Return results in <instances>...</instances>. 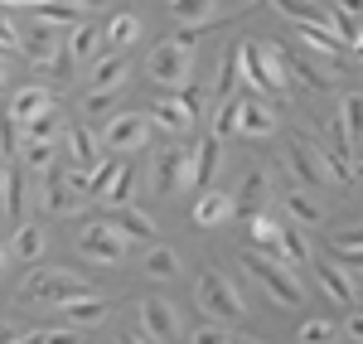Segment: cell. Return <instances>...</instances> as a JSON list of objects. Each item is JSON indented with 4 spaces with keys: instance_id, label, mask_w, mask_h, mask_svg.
I'll return each instance as SVG.
<instances>
[{
    "instance_id": "obj_52",
    "label": "cell",
    "mask_w": 363,
    "mask_h": 344,
    "mask_svg": "<svg viewBox=\"0 0 363 344\" xmlns=\"http://www.w3.org/2000/svg\"><path fill=\"white\" fill-rule=\"evenodd\" d=\"M10 344H44V330H29V335H20V340H10Z\"/></svg>"
},
{
    "instance_id": "obj_23",
    "label": "cell",
    "mask_w": 363,
    "mask_h": 344,
    "mask_svg": "<svg viewBox=\"0 0 363 344\" xmlns=\"http://www.w3.org/2000/svg\"><path fill=\"white\" fill-rule=\"evenodd\" d=\"M291 170L301 179V189H325V174H320V160H315V141L291 145Z\"/></svg>"
},
{
    "instance_id": "obj_46",
    "label": "cell",
    "mask_w": 363,
    "mask_h": 344,
    "mask_svg": "<svg viewBox=\"0 0 363 344\" xmlns=\"http://www.w3.org/2000/svg\"><path fill=\"white\" fill-rule=\"evenodd\" d=\"M165 44H174L179 54H194V49H199V29L179 25V29H174V39H165Z\"/></svg>"
},
{
    "instance_id": "obj_16",
    "label": "cell",
    "mask_w": 363,
    "mask_h": 344,
    "mask_svg": "<svg viewBox=\"0 0 363 344\" xmlns=\"http://www.w3.org/2000/svg\"><path fill=\"white\" fill-rule=\"evenodd\" d=\"M218 165H223V141H218V136H203V141L189 150V179H194L199 189H208L213 174H218Z\"/></svg>"
},
{
    "instance_id": "obj_22",
    "label": "cell",
    "mask_w": 363,
    "mask_h": 344,
    "mask_svg": "<svg viewBox=\"0 0 363 344\" xmlns=\"http://www.w3.org/2000/svg\"><path fill=\"white\" fill-rule=\"evenodd\" d=\"M63 39H68V63H92V58L102 54V29L83 25V20L68 29Z\"/></svg>"
},
{
    "instance_id": "obj_13",
    "label": "cell",
    "mask_w": 363,
    "mask_h": 344,
    "mask_svg": "<svg viewBox=\"0 0 363 344\" xmlns=\"http://www.w3.org/2000/svg\"><path fill=\"white\" fill-rule=\"evenodd\" d=\"M63 145H68L73 170L92 174L97 165H102V141H97V131H87V126H68V131H63Z\"/></svg>"
},
{
    "instance_id": "obj_33",
    "label": "cell",
    "mask_w": 363,
    "mask_h": 344,
    "mask_svg": "<svg viewBox=\"0 0 363 344\" xmlns=\"http://www.w3.org/2000/svg\"><path fill=\"white\" fill-rule=\"evenodd\" d=\"M330 248L339 253V267H344V272H359V257H363L359 228H335V233H330Z\"/></svg>"
},
{
    "instance_id": "obj_40",
    "label": "cell",
    "mask_w": 363,
    "mask_h": 344,
    "mask_svg": "<svg viewBox=\"0 0 363 344\" xmlns=\"http://www.w3.org/2000/svg\"><path fill=\"white\" fill-rule=\"evenodd\" d=\"M277 228H281V223H272L267 213H247V238L257 243V248H267V253H272V243H277Z\"/></svg>"
},
{
    "instance_id": "obj_31",
    "label": "cell",
    "mask_w": 363,
    "mask_h": 344,
    "mask_svg": "<svg viewBox=\"0 0 363 344\" xmlns=\"http://www.w3.org/2000/svg\"><path fill=\"white\" fill-rule=\"evenodd\" d=\"M116 228H121V238H126V243H150V238H155V218H150L145 209H136V204H126Z\"/></svg>"
},
{
    "instance_id": "obj_18",
    "label": "cell",
    "mask_w": 363,
    "mask_h": 344,
    "mask_svg": "<svg viewBox=\"0 0 363 344\" xmlns=\"http://www.w3.org/2000/svg\"><path fill=\"white\" fill-rule=\"evenodd\" d=\"M320 287L330 291L339 306H354L359 301V272H344L339 262H320Z\"/></svg>"
},
{
    "instance_id": "obj_10",
    "label": "cell",
    "mask_w": 363,
    "mask_h": 344,
    "mask_svg": "<svg viewBox=\"0 0 363 344\" xmlns=\"http://www.w3.org/2000/svg\"><path fill=\"white\" fill-rule=\"evenodd\" d=\"M136 311H140V330H145V340H150V344H174V340H179L184 325H179V311H174L169 301L145 296Z\"/></svg>"
},
{
    "instance_id": "obj_45",
    "label": "cell",
    "mask_w": 363,
    "mask_h": 344,
    "mask_svg": "<svg viewBox=\"0 0 363 344\" xmlns=\"http://www.w3.org/2000/svg\"><path fill=\"white\" fill-rule=\"evenodd\" d=\"M189 344H233V340H228V330H223V325L203 320V325H199L194 335H189Z\"/></svg>"
},
{
    "instance_id": "obj_3",
    "label": "cell",
    "mask_w": 363,
    "mask_h": 344,
    "mask_svg": "<svg viewBox=\"0 0 363 344\" xmlns=\"http://www.w3.org/2000/svg\"><path fill=\"white\" fill-rule=\"evenodd\" d=\"M242 267H247L252 277L262 282V291H267L277 306H301V301H306V282L296 277V267L272 262V257H262V253H247V257H242Z\"/></svg>"
},
{
    "instance_id": "obj_12",
    "label": "cell",
    "mask_w": 363,
    "mask_h": 344,
    "mask_svg": "<svg viewBox=\"0 0 363 344\" xmlns=\"http://www.w3.org/2000/svg\"><path fill=\"white\" fill-rule=\"evenodd\" d=\"M252 49H257L262 87L277 92V97H286V92H291V58H286V49H281V44H252Z\"/></svg>"
},
{
    "instance_id": "obj_55",
    "label": "cell",
    "mask_w": 363,
    "mask_h": 344,
    "mask_svg": "<svg viewBox=\"0 0 363 344\" xmlns=\"http://www.w3.org/2000/svg\"><path fill=\"white\" fill-rule=\"evenodd\" d=\"M121 344H150V340H145V335H126Z\"/></svg>"
},
{
    "instance_id": "obj_49",
    "label": "cell",
    "mask_w": 363,
    "mask_h": 344,
    "mask_svg": "<svg viewBox=\"0 0 363 344\" xmlns=\"http://www.w3.org/2000/svg\"><path fill=\"white\" fill-rule=\"evenodd\" d=\"M112 97H116V92H87V97H83V112H107V107H112Z\"/></svg>"
},
{
    "instance_id": "obj_58",
    "label": "cell",
    "mask_w": 363,
    "mask_h": 344,
    "mask_svg": "<svg viewBox=\"0 0 363 344\" xmlns=\"http://www.w3.org/2000/svg\"><path fill=\"white\" fill-rule=\"evenodd\" d=\"M233 344H262V340H233Z\"/></svg>"
},
{
    "instance_id": "obj_41",
    "label": "cell",
    "mask_w": 363,
    "mask_h": 344,
    "mask_svg": "<svg viewBox=\"0 0 363 344\" xmlns=\"http://www.w3.org/2000/svg\"><path fill=\"white\" fill-rule=\"evenodd\" d=\"M213 136L223 141V136H238V97H223L218 102V112H213Z\"/></svg>"
},
{
    "instance_id": "obj_54",
    "label": "cell",
    "mask_w": 363,
    "mask_h": 344,
    "mask_svg": "<svg viewBox=\"0 0 363 344\" xmlns=\"http://www.w3.org/2000/svg\"><path fill=\"white\" fill-rule=\"evenodd\" d=\"M15 340V330H10V325H0V344H10Z\"/></svg>"
},
{
    "instance_id": "obj_21",
    "label": "cell",
    "mask_w": 363,
    "mask_h": 344,
    "mask_svg": "<svg viewBox=\"0 0 363 344\" xmlns=\"http://www.w3.org/2000/svg\"><path fill=\"white\" fill-rule=\"evenodd\" d=\"M0 204L15 223H29L25 209H29V194H25V170L20 165H5V184H0Z\"/></svg>"
},
{
    "instance_id": "obj_8",
    "label": "cell",
    "mask_w": 363,
    "mask_h": 344,
    "mask_svg": "<svg viewBox=\"0 0 363 344\" xmlns=\"http://www.w3.org/2000/svg\"><path fill=\"white\" fill-rule=\"evenodd\" d=\"M150 184H155V194H179L184 184H189V150L184 145H165V150H155V160H150Z\"/></svg>"
},
{
    "instance_id": "obj_53",
    "label": "cell",
    "mask_w": 363,
    "mask_h": 344,
    "mask_svg": "<svg viewBox=\"0 0 363 344\" xmlns=\"http://www.w3.org/2000/svg\"><path fill=\"white\" fill-rule=\"evenodd\" d=\"M68 5H73V10H102L107 0H68Z\"/></svg>"
},
{
    "instance_id": "obj_56",
    "label": "cell",
    "mask_w": 363,
    "mask_h": 344,
    "mask_svg": "<svg viewBox=\"0 0 363 344\" xmlns=\"http://www.w3.org/2000/svg\"><path fill=\"white\" fill-rule=\"evenodd\" d=\"M10 54H15V49H5V44H0V63H5V58H10Z\"/></svg>"
},
{
    "instance_id": "obj_2",
    "label": "cell",
    "mask_w": 363,
    "mask_h": 344,
    "mask_svg": "<svg viewBox=\"0 0 363 344\" xmlns=\"http://www.w3.org/2000/svg\"><path fill=\"white\" fill-rule=\"evenodd\" d=\"M73 296H87V282L78 272H63V267H34L25 282H20V301H39V306H63Z\"/></svg>"
},
{
    "instance_id": "obj_1",
    "label": "cell",
    "mask_w": 363,
    "mask_h": 344,
    "mask_svg": "<svg viewBox=\"0 0 363 344\" xmlns=\"http://www.w3.org/2000/svg\"><path fill=\"white\" fill-rule=\"evenodd\" d=\"M194 301H199V311L213 320V325H233V320L247 316V301H242V291L233 287L223 272H203V277L194 282Z\"/></svg>"
},
{
    "instance_id": "obj_28",
    "label": "cell",
    "mask_w": 363,
    "mask_h": 344,
    "mask_svg": "<svg viewBox=\"0 0 363 344\" xmlns=\"http://www.w3.org/2000/svg\"><path fill=\"white\" fill-rule=\"evenodd\" d=\"M296 34L306 39V49H315V54H325L330 63H335V68H339V58L349 54V49H344V44H339V39H335V34H330L325 25H296Z\"/></svg>"
},
{
    "instance_id": "obj_50",
    "label": "cell",
    "mask_w": 363,
    "mask_h": 344,
    "mask_svg": "<svg viewBox=\"0 0 363 344\" xmlns=\"http://www.w3.org/2000/svg\"><path fill=\"white\" fill-rule=\"evenodd\" d=\"M44 344H78V330H44Z\"/></svg>"
},
{
    "instance_id": "obj_14",
    "label": "cell",
    "mask_w": 363,
    "mask_h": 344,
    "mask_svg": "<svg viewBox=\"0 0 363 344\" xmlns=\"http://www.w3.org/2000/svg\"><path fill=\"white\" fill-rule=\"evenodd\" d=\"M272 131H277V112H272L262 97H238V136L262 141V136H272Z\"/></svg>"
},
{
    "instance_id": "obj_29",
    "label": "cell",
    "mask_w": 363,
    "mask_h": 344,
    "mask_svg": "<svg viewBox=\"0 0 363 344\" xmlns=\"http://www.w3.org/2000/svg\"><path fill=\"white\" fill-rule=\"evenodd\" d=\"M78 194H73V189H63V184H58L54 174H44V189H39V209H44V213H78Z\"/></svg>"
},
{
    "instance_id": "obj_37",
    "label": "cell",
    "mask_w": 363,
    "mask_h": 344,
    "mask_svg": "<svg viewBox=\"0 0 363 344\" xmlns=\"http://www.w3.org/2000/svg\"><path fill=\"white\" fill-rule=\"evenodd\" d=\"M286 213L296 218V228H315V223H320V204L310 199L306 189H291V194H286Z\"/></svg>"
},
{
    "instance_id": "obj_42",
    "label": "cell",
    "mask_w": 363,
    "mask_h": 344,
    "mask_svg": "<svg viewBox=\"0 0 363 344\" xmlns=\"http://www.w3.org/2000/svg\"><path fill=\"white\" fill-rule=\"evenodd\" d=\"M335 340H339L335 320H306L301 325V344H335Z\"/></svg>"
},
{
    "instance_id": "obj_17",
    "label": "cell",
    "mask_w": 363,
    "mask_h": 344,
    "mask_svg": "<svg viewBox=\"0 0 363 344\" xmlns=\"http://www.w3.org/2000/svg\"><path fill=\"white\" fill-rule=\"evenodd\" d=\"M58 311L68 320V330H78V325H102V320L112 316V301H107V296H73V301H63Z\"/></svg>"
},
{
    "instance_id": "obj_36",
    "label": "cell",
    "mask_w": 363,
    "mask_h": 344,
    "mask_svg": "<svg viewBox=\"0 0 363 344\" xmlns=\"http://www.w3.org/2000/svg\"><path fill=\"white\" fill-rule=\"evenodd\" d=\"M140 272H145L150 282H169V277L179 272V253H174V248H150L145 262H140Z\"/></svg>"
},
{
    "instance_id": "obj_39",
    "label": "cell",
    "mask_w": 363,
    "mask_h": 344,
    "mask_svg": "<svg viewBox=\"0 0 363 344\" xmlns=\"http://www.w3.org/2000/svg\"><path fill=\"white\" fill-rule=\"evenodd\" d=\"M44 228H34V223H20V233H15V257L20 262H39L44 257Z\"/></svg>"
},
{
    "instance_id": "obj_48",
    "label": "cell",
    "mask_w": 363,
    "mask_h": 344,
    "mask_svg": "<svg viewBox=\"0 0 363 344\" xmlns=\"http://www.w3.org/2000/svg\"><path fill=\"white\" fill-rule=\"evenodd\" d=\"M0 44H5V49L20 44V29H15V20H10V10H0Z\"/></svg>"
},
{
    "instance_id": "obj_44",
    "label": "cell",
    "mask_w": 363,
    "mask_h": 344,
    "mask_svg": "<svg viewBox=\"0 0 363 344\" xmlns=\"http://www.w3.org/2000/svg\"><path fill=\"white\" fill-rule=\"evenodd\" d=\"M233 83H238V68H233V49H228L223 63H218V83H213V92H218V97H233Z\"/></svg>"
},
{
    "instance_id": "obj_59",
    "label": "cell",
    "mask_w": 363,
    "mask_h": 344,
    "mask_svg": "<svg viewBox=\"0 0 363 344\" xmlns=\"http://www.w3.org/2000/svg\"><path fill=\"white\" fill-rule=\"evenodd\" d=\"M0 184H5V165H0Z\"/></svg>"
},
{
    "instance_id": "obj_25",
    "label": "cell",
    "mask_w": 363,
    "mask_h": 344,
    "mask_svg": "<svg viewBox=\"0 0 363 344\" xmlns=\"http://www.w3.org/2000/svg\"><path fill=\"white\" fill-rule=\"evenodd\" d=\"M165 10H169V20H174V25L203 29L208 20H213V10H218V0H169Z\"/></svg>"
},
{
    "instance_id": "obj_20",
    "label": "cell",
    "mask_w": 363,
    "mask_h": 344,
    "mask_svg": "<svg viewBox=\"0 0 363 344\" xmlns=\"http://www.w3.org/2000/svg\"><path fill=\"white\" fill-rule=\"evenodd\" d=\"M272 262H286V267H306V262H310L306 228H277V243H272Z\"/></svg>"
},
{
    "instance_id": "obj_38",
    "label": "cell",
    "mask_w": 363,
    "mask_h": 344,
    "mask_svg": "<svg viewBox=\"0 0 363 344\" xmlns=\"http://www.w3.org/2000/svg\"><path fill=\"white\" fill-rule=\"evenodd\" d=\"M54 155H58V145H44V141L20 145V160H25V170H34V174H54Z\"/></svg>"
},
{
    "instance_id": "obj_6",
    "label": "cell",
    "mask_w": 363,
    "mask_h": 344,
    "mask_svg": "<svg viewBox=\"0 0 363 344\" xmlns=\"http://www.w3.org/2000/svg\"><path fill=\"white\" fill-rule=\"evenodd\" d=\"M78 253H83L87 262H102V267H112V262H121L126 253H131V243L121 238V228L116 223H83L78 228Z\"/></svg>"
},
{
    "instance_id": "obj_7",
    "label": "cell",
    "mask_w": 363,
    "mask_h": 344,
    "mask_svg": "<svg viewBox=\"0 0 363 344\" xmlns=\"http://www.w3.org/2000/svg\"><path fill=\"white\" fill-rule=\"evenodd\" d=\"M87 184H92V199L107 204V209H126L131 204V184H136V174H131V165L126 160H102L97 170L87 174Z\"/></svg>"
},
{
    "instance_id": "obj_30",
    "label": "cell",
    "mask_w": 363,
    "mask_h": 344,
    "mask_svg": "<svg viewBox=\"0 0 363 344\" xmlns=\"http://www.w3.org/2000/svg\"><path fill=\"white\" fill-rule=\"evenodd\" d=\"M107 34V44H112L116 54H126L131 44L140 39V15H131V10H121V15H112V25L102 29Z\"/></svg>"
},
{
    "instance_id": "obj_4",
    "label": "cell",
    "mask_w": 363,
    "mask_h": 344,
    "mask_svg": "<svg viewBox=\"0 0 363 344\" xmlns=\"http://www.w3.org/2000/svg\"><path fill=\"white\" fill-rule=\"evenodd\" d=\"M199 112H203V92H165V97H155L145 121L160 126L165 136H189L199 126Z\"/></svg>"
},
{
    "instance_id": "obj_11",
    "label": "cell",
    "mask_w": 363,
    "mask_h": 344,
    "mask_svg": "<svg viewBox=\"0 0 363 344\" xmlns=\"http://www.w3.org/2000/svg\"><path fill=\"white\" fill-rule=\"evenodd\" d=\"M20 49H25V58L34 68H68V58H63V34H58V29H44V25L25 29V34H20Z\"/></svg>"
},
{
    "instance_id": "obj_35",
    "label": "cell",
    "mask_w": 363,
    "mask_h": 344,
    "mask_svg": "<svg viewBox=\"0 0 363 344\" xmlns=\"http://www.w3.org/2000/svg\"><path fill=\"white\" fill-rule=\"evenodd\" d=\"M272 10H281L291 25H325V5L320 0H272Z\"/></svg>"
},
{
    "instance_id": "obj_32",
    "label": "cell",
    "mask_w": 363,
    "mask_h": 344,
    "mask_svg": "<svg viewBox=\"0 0 363 344\" xmlns=\"http://www.w3.org/2000/svg\"><path fill=\"white\" fill-rule=\"evenodd\" d=\"M315 160H320V174L325 179H335V184H354V160H344L335 145H315Z\"/></svg>"
},
{
    "instance_id": "obj_5",
    "label": "cell",
    "mask_w": 363,
    "mask_h": 344,
    "mask_svg": "<svg viewBox=\"0 0 363 344\" xmlns=\"http://www.w3.org/2000/svg\"><path fill=\"white\" fill-rule=\"evenodd\" d=\"M145 78L160 83L165 92H179V87H189V78H194V54H179L174 44H155L150 58H145Z\"/></svg>"
},
{
    "instance_id": "obj_51",
    "label": "cell",
    "mask_w": 363,
    "mask_h": 344,
    "mask_svg": "<svg viewBox=\"0 0 363 344\" xmlns=\"http://www.w3.org/2000/svg\"><path fill=\"white\" fill-rule=\"evenodd\" d=\"M34 5H44V0H0V10H34Z\"/></svg>"
},
{
    "instance_id": "obj_9",
    "label": "cell",
    "mask_w": 363,
    "mask_h": 344,
    "mask_svg": "<svg viewBox=\"0 0 363 344\" xmlns=\"http://www.w3.org/2000/svg\"><path fill=\"white\" fill-rule=\"evenodd\" d=\"M97 141H102V150H121V155H126V150H145L150 121H145V112H116Z\"/></svg>"
},
{
    "instance_id": "obj_34",
    "label": "cell",
    "mask_w": 363,
    "mask_h": 344,
    "mask_svg": "<svg viewBox=\"0 0 363 344\" xmlns=\"http://www.w3.org/2000/svg\"><path fill=\"white\" fill-rule=\"evenodd\" d=\"M34 25H44V29H73V25H78V10H73L68 0H44V5H34Z\"/></svg>"
},
{
    "instance_id": "obj_26",
    "label": "cell",
    "mask_w": 363,
    "mask_h": 344,
    "mask_svg": "<svg viewBox=\"0 0 363 344\" xmlns=\"http://www.w3.org/2000/svg\"><path fill=\"white\" fill-rule=\"evenodd\" d=\"M58 136H63V112H58V102H49L39 116H29L25 121V141H44V145H54Z\"/></svg>"
},
{
    "instance_id": "obj_43",
    "label": "cell",
    "mask_w": 363,
    "mask_h": 344,
    "mask_svg": "<svg viewBox=\"0 0 363 344\" xmlns=\"http://www.w3.org/2000/svg\"><path fill=\"white\" fill-rule=\"evenodd\" d=\"M15 150H20V126L0 112V165H10V155H15Z\"/></svg>"
},
{
    "instance_id": "obj_57",
    "label": "cell",
    "mask_w": 363,
    "mask_h": 344,
    "mask_svg": "<svg viewBox=\"0 0 363 344\" xmlns=\"http://www.w3.org/2000/svg\"><path fill=\"white\" fill-rule=\"evenodd\" d=\"M0 92H5V63H0Z\"/></svg>"
},
{
    "instance_id": "obj_19",
    "label": "cell",
    "mask_w": 363,
    "mask_h": 344,
    "mask_svg": "<svg viewBox=\"0 0 363 344\" xmlns=\"http://www.w3.org/2000/svg\"><path fill=\"white\" fill-rule=\"evenodd\" d=\"M238 209H233V194H223V189H203L194 204V223L199 228H218V223H228Z\"/></svg>"
},
{
    "instance_id": "obj_27",
    "label": "cell",
    "mask_w": 363,
    "mask_h": 344,
    "mask_svg": "<svg viewBox=\"0 0 363 344\" xmlns=\"http://www.w3.org/2000/svg\"><path fill=\"white\" fill-rule=\"evenodd\" d=\"M238 189H242V194H233V209H242V218H247V213H262V204H267V174L247 170Z\"/></svg>"
},
{
    "instance_id": "obj_60",
    "label": "cell",
    "mask_w": 363,
    "mask_h": 344,
    "mask_svg": "<svg viewBox=\"0 0 363 344\" xmlns=\"http://www.w3.org/2000/svg\"><path fill=\"white\" fill-rule=\"evenodd\" d=\"M0 257H5V248H0Z\"/></svg>"
},
{
    "instance_id": "obj_15",
    "label": "cell",
    "mask_w": 363,
    "mask_h": 344,
    "mask_svg": "<svg viewBox=\"0 0 363 344\" xmlns=\"http://www.w3.org/2000/svg\"><path fill=\"white\" fill-rule=\"evenodd\" d=\"M92 73H87V92H116V87H126V54H97L87 63Z\"/></svg>"
},
{
    "instance_id": "obj_47",
    "label": "cell",
    "mask_w": 363,
    "mask_h": 344,
    "mask_svg": "<svg viewBox=\"0 0 363 344\" xmlns=\"http://www.w3.org/2000/svg\"><path fill=\"white\" fill-rule=\"evenodd\" d=\"M339 335H344L349 344L363 340V320H359V311H354V306H349V316H344V325H339Z\"/></svg>"
},
{
    "instance_id": "obj_24",
    "label": "cell",
    "mask_w": 363,
    "mask_h": 344,
    "mask_svg": "<svg viewBox=\"0 0 363 344\" xmlns=\"http://www.w3.org/2000/svg\"><path fill=\"white\" fill-rule=\"evenodd\" d=\"M49 102H54V97H49V87H20V92L10 97V112H5V116H10L15 126H25L29 116H39Z\"/></svg>"
}]
</instances>
